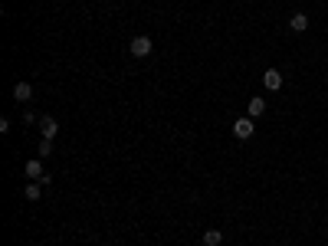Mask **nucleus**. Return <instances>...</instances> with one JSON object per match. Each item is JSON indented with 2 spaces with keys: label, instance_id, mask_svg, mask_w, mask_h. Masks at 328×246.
<instances>
[{
  "label": "nucleus",
  "instance_id": "nucleus-11",
  "mask_svg": "<svg viewBox=\"0 0 328 246\" xmlns=\"http://www.w3.org/2000/svg\"><path fill=\"white\" fill-rule=\"evenodd\" d=\"M40 187H43V184H37V181H33V184L23 191V197H26V200H40Z\"/></svg>",
  "mask_w": 328,
  "mask_h": 246
},
{
  "label": "nucleus",
  "instance_id": "nucleus-5",
  "mask_svg": "<svg viewBox=\"0 0 328 246\" xmlns=\"http://www.w3.org/2000/svg\"><path fill=\"white\" fill-rule=\"evenodd\" d=\"M40 131H43V138H56V131H59V125H56V118H50V115H43L40 118Z\"/></svg>",
  "mask_w": 328,
  "mask_h": 246
},
{
  "label": "nucleus",
  "instance_id": "nucleus-3",
  "mask_svg": "<svg viewBox=\"0 0 328 246\" xmlns=\"http://www.w3.org/2000/svg\"><path fill=\"white\" fill-rule=\"evenodd\" d=\"M128 49H131V56H138V59H141V56H151V37H135L128 43Z\"/></svg>",
  "mask_w": 328,
  "mask_h": 246
},
{
  "label": "nucleus",
  "instance_id": "nucleus-1",
  "mask_svg": "<svg viewBox=\"0 0 328 246\" xmlns=\"http://www.w3.org/2000/svg\"><path fill=\"white\" fill-rule=\"evenodd\" d=\"M23 174H26V178H33L37 184H50V174L43 171V161H26Z\"/></svg>",
  "mask_w": 328,
  "mask_h": 246
},
{
  "label": "nucleus",
  "instance_id": "nucleus-2",
  "mask_svg": "<svg viewBox=\"0 0 328 246\" xmlns=\"http://www.w3.org/2000/svg\"><path fill=\"white\" fill-rule=\"evenodd\" d=\"M253 131H256V118H236V122H233V135L236 138H243V142H246V138L249 135H253Z\"/></svg>",
  "mask_w": 328,
  "mask_h": 246
},
{
  "label": "nucleus",
  "instance_id": "nucleus-9",
  "mask_svg": "<svg viewBox=\"0 0 328 246\" xmlns=\"http://www.w3.org/2000/svg\"><path fill=\"white\" fill-rule=\"evenodd\" d=\"M220 243H223L220 230H204V246H220Z\"/></svg>",
  "mask_w": 328,
  "mask_h": 246
},
{
  "label": "nucleus",
  "instance_id": "nucleus-10",
  "mask_svg": "<svg viewBox=\"0 0 328 246\" xmlns=\"http://www.w3.org/2000/svg\"><path fill=\"white\" fill-rule=\"evenodd\" d=\"M37 154H40V158H50V154H53V142H50V138H43V142H40Z\"/></svg>",
  "mask_w": 328,
  "mask_h": 246
},
{
  "label": "nucleus",
  "instance_id": "nucleus-7",
  "mask_svg": "<svg viewBox=\"0 0 328 246\" xmlns=\"http://www.w3.org/2000/svg\"><path fill=\"white\" fill-rule=\"evenodd\" d=\"M246 112H249V118H260L263 112H266V98H249Z\"/></svg>",
  "mask_w": 328,
  "mask_h": 246
},
{
  "label": "nucleus",
  "instance_id": "nucleus-4",
  "mask_svg": "<svg viewBox=\"0 0 328 246\" xmlns=\"http://www.w3.org/2000/svg\"><path fill=\"white\" fill-rule=\"evenodd\" d=\"M263 86H266L269 92H279V89H282V73H279V69H266V73H263Z\"/></svg>",
  "mask_w": 328,
  "mask_h": 246
},
{
  "label": "nucleus",
  "instance_id": "nucleus-6",
  "mask_svg": "<svg viewBox=\"0 0 328 246\" xmlns=\"http://www.w3.org/2000/svg\"><path fill=\"white\" fill-rule=\"evenodd\" d=\"M13 98H17V102H30L33 98V86L30 82H17V86H13Z\"/></svg>",
  "mask_w": 328,
  "mask_h": 246
},
{
  "label": "nucleus",
  "instance_id": "nucleus-8",
  "mask_svg": "<svg viewBox=\"0 0 328 246\" xmlns=\"http://www.w3.org/2000/svg\"><path fill=\"white\" fill-rule=\"evenodd\" d=\"M289 26H292L296 33H305V30H309V17H305V13H292Z\"/></svg>",
  "mask_w": 328,
  "mask_h": 246
}]
</instances>
